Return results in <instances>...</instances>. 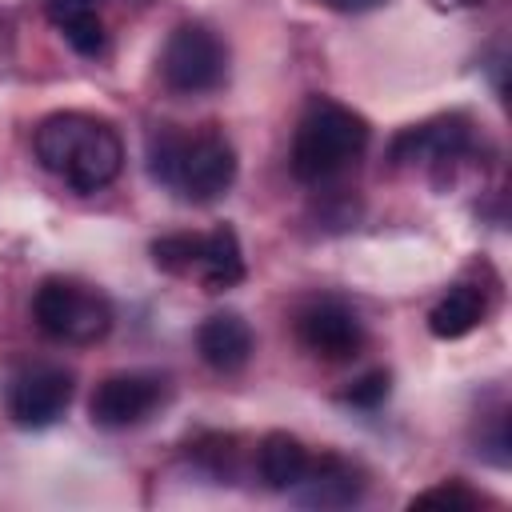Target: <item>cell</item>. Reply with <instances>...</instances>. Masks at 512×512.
Segmentation results:
<instances>
[{"instance_id":"30bf717a","label":"cell","mask_w":512,"mask_h":512,"mask_svg":"<svg viewBox=\"0 0 512 512\" xmlns=\"http://www.w3.org/2000/svg\"><path fill=\"white\" fill-rule=\"evenodd\" d=\"M252 348H256V336L240 312H212L196 328V352L220 376L240 372L252 360Z\"/></svg>"},{"instance_id":"6da1fadb","label":"cell","mask_w":512,"mask_h":512,"mask_svg":"<svg viewBox=\"0 0 512 512\" xmlns=\"http://www.w3.org/2000/svg\"><path fill=\"white\" fill-rule=\"evenodd\" d=\"M148 176L192 204H212L236 184V148L220 128L156 124L144 144Z\"/></svg>"},{"instance_id":"7c38bea8","label":"cell","mask_w":512,"mask_h":512,"mask_svg":"<svg viewBox=\"0 0 512 512\" xmlns=\"http://www.w3.org/2000/svg\"><path fill=\"white\" fill-rule=\"evenodd\" d=\"M44 16L80 56H104L108 52V32H104L96 0H44Z\"/></svg>"},{"instance_id":"9a60e30c","label":"cell","mask_w":512,"mask_h":512,"mask_svg":"<svg viewBox=\"0 0 512 512\" xmlns=\"http://www.w3.org/2000/svg\"><path fill=\"white\" fill-rule=\"evenodd\" d=\"M308 448L288 436V432H268L256 448V468H260V480L276 492H292L300 484V476L308 472Z\"/></svg>"},{"instance_id":"8fae6325","label":"cell","mask_w":512,"mask_h":512,"mask_svg":"<svg viewBox=\"0 0 512 512\" xmlns=\"http://www.w3.org/2000/svg\"><path fill=\"white\" fill-rule=\"evenodd\" d=\"M292 492L300 504H312V508H348L364 496V476L352 460L328 452L320 460H308V472Z\"/></svg>"},{"instance_id":"5b68a950","label":"cell","mask_w":512,"mask_h":512,"mask_svg":"<svg viewBox=\"0 0 512 512\" xmlns=\"http://www.w3.org/2000/svg\"><path fill=\"white\" fill-rule=\"evenodd\" d=\"M160 80L176 96H204L228 80V44L204 24H180L160 48Z\"/></svg>"},{"instance_id":"52a82bcc","label":"cell","mask_w":512,"mask_h":512,"mask_svg":"<svg viewBox=\"0 0 512 512\" xmlns=\"http://www.w3.org/2000/svg\"><path fill=\"white\" fill-rule=\"evenodd\" d=\"M168 396V380L160 372H112L88 396V420L104 432H124L156 416Z\"/></svg>"},{"instance_id":"2e32d148","label":"cell","mask_w":512,"mask_h":512,"mask_svg":"<svg viewBox=\"0 0 512 512\" xmlns=\"http://www.w3.org/2000/svg\"><path fill=\"white\" fill-rule=\"evenodd\" d=\"M200 240L204 236H192V232H172V236H160L152 240V264L168 276H196V260H200Z\"/></svg>"},{"instance_id":"d6986e66","label":"cell","mask_w":512,"mask_h":512,"mask_svg":"<svg viewBox=\"0 0 512 512\" xmlns=\"http://www.w3.org/2000/svg\"><path fill=\"white\" fill-rule=\"evenodd\" d=\"M320 4H328L332 12H372V8H380L388 0H320Z\"/></svg>"},{"instance_id":"9c48e42d","label":"cell","mask_w":512,"mask_h":512,"mask_svg":"<svg viewBox=\"0 0 512 512\" xmlns=\"http://www.w3.org/2000/svg\"><path fill=\"white\" fill-rule=\"evenodd\" d=\"M472 152V124L464 116H436L428 124H416L392 140V160L396 164H420L436 176L452 172L464 156Z\"/></svg>"},{"instance_id":"44dd1931","label":"cell","mask_w":512,"mask_h":512,"mask_svg":"<svg viewBox=\"0 0 512 512\" xmlns=\"http://www.w3.org/2000/svg\"><path fill=\"white\" fill-rule=\"evenodd\" d=\"M460 4H480V0H460Z\"/></svg>"},{"instance_id":"8992f818","label":"cell","mask_w":512,"mask_h":512,"mask_svg":"<svg viewBox=\"0 0 512 512\" xmlns=\"http://www.w3.org/2000/svg\"><path fill=\"white\" fill-rule=\"evenodd\" d=\"M72 372L60 364H20L4 380V412L16 428H48L72 404Z\"/></svg>"},{"instance_id":"e0dca14e","label":"cell","mask_w":512,"mask_h":512,"mask_svg":"<svg viewBox=\"0 0 512 512\" xmlns=\"http://www.w3.org/2000/svg\"><path fill=\"white\" fill-rule=\"evenodd\" d=\"M388 388H392V376L384 372V368H376V372H368V376H360L340 400L344 404H352V408H376V404H384L388 400Z\"/></svg>"},{"instance_id":"5bb4252c","label":"cell","mask_w":512,"mask_h":512,"mask_svg":"<svg viewBox=\"0 0 512 512\" xmlns=\"http://www.w3.org/2000/svg\"><path fill=\"white\" fill-rule=\"evenodd\" d=\"M488 312V300L476 284H452L428 312V332L436 340H460L468 336Z\"/></svg>"},{"instance_id":"ba28073f","label":"cell","mask_w":512,"mask_h":512,"mask_svg":"<svg viewBox=\"0 0 512 512\" xmlns=\"http://www.w3.org/2000/svg\"><path fill=\"white\" fill-rule=\"evenodd\" d=\"M292 328H296L300 348L320 356V360H352L364 344L360 316L336 296H316V300L300 304Z\"/></svg>"},{"instance_id":"ffe728a7","label":"cell","mask_w":512,"mask_h":512,"mask_svg":"<svg viewBox=\"0 0 512 512\" xmlns=\"http://www.w3.org/2000/svg\"><path fill=\"white\" fill-rule=\"evenodd\" d=\"M8 52V24H4V16H0V56Z\"/></svg>"},{"instance_id":"3957f363","label":"cell","mask_w":512,"mask_h":512,"mask_svg":"<svg viewBox=\"0 0 512 512\" xmlns=\"http://www.w3.org/2000/svg\"><path fill=\"white\" fill-rule=\"evenodd\" d=\"M368 140H372V128L360 112H352L340 100L316 96L308 100L292 136V156H288L292 176L308 188H324L360 164V156L368 152Z\"/></svg>"},{"instance_id":"7a4b0ae2","label":"cell","mask_w":512,"mask_h":512,"mask_svg":"<svg viewBox=\"0 0 512 512\" xmlns=\"http://www.w3.org/2000/svg\"><path fill=\"white\" fill-rule=\"evenodd\" d=\"M32 144H36L40 164L80 196L108 188L124 168L120 132L108 120L88 116V112H52V116H44Z\"/></svg>"},{"instance_id":"4fadbf2b","label":"cell","mask_w":512,"mask_h":512,"mask_svg":"<svg viewBox=\"0 0 512 512\" xmlns=\"http://www.w3.org/2000/svg\"><path fill=\"white\" fill-rule=\"evenodd\" d=\"M196 280L204 284V292H228L244 280V252L240 240L228 224H216L204 240H200V260H196Z\"/></svg>"},{"instance_id":"ac0fdd59","label":"cell","mask_w":512,"mask_h":512,"mask_svg":"<svg viewBox=\"0 0 512 512\" xmlns=\"http://www.w3.org/2000/svg\"><path fill=\"white\" fill-rule=\"evenodd\" d=\"M412 504H448V508H476L480 504V492H472V488H464L460 480H448V484H436V488H428V492H420V496H412Z\"/></svg>"},{"instance_id":"277c9868","label":"cell","mask_w":512,"mask_h":512,"mask_svg":"<svg viewBox=\"0 0 512 512\" xmlns=\"http://www.w3.org/2000/svg\"><path fill=\"white\" fill-rule=\"evenodd\" d=\"M32 320L48 340L84 348L112 332L116 312L100 288L72 276H48L32 296Z\"/></svg>"}]
</instances>
